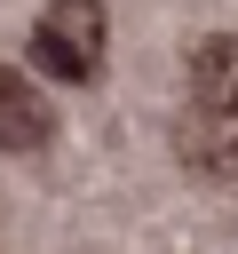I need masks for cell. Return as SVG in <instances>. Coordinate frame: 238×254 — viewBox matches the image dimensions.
Listing matches in <instances>:
<instances>
[{"mask_svg": "<svg viewBox=\"0 0 238 254\" xmlns=\"http://www.w3.org/2000/svg\"><path fill=\"white\" fill-rule=\"evenodd\" d=\"M103 32H111L103 0H56V8L32 24V64L56 71V79H71V87H87V79L103 71Z\"/></svg>", "mask_w": 238, "mask_h": 254, "instance_id": "cell-1", "label": "cell"}, {"mask_svg": "<svg viewBox=\"0 0 238 254\" xmlns=\"http://www.w3.org/2000/svg\"><path fill=\"white\" fill-rule=\"evenodd\" d=\"M48 135H56V119H48L40 87H32L24 71L0 64V151H40Z\"/></svg>", "mask_w": 238, "mask_h": 254, "instance_id": "cell-2", "label": "cell"}, {"mask_svg": "<svg viewBox=\"0 0 238 254\" xmlns=\"http://www.w3.org/2000/svg\"><path fill=\"white\" fill-rule=\"evenodd\" d=\"M182 159L214 183H238V111H198L182 127Z\"/></svg>", "mask_w": 238, "mask_h": 254, "instance_id": "cell-3", "label": "cell"}, {"mask_svg": "<svg viewBox=\"0 0 238 254\" xmlns=\"http://www.w3.org/2000/svg\"><path fill=\"white\" fill-rule=\"evenodd\" d=\"M190 95L198 111H238V40H198L190 48Z\"/></svg>", "mask_w": 238, "mask_h": 254, "instance_id": "cell-4", "label": "cell"}]
</instances>
